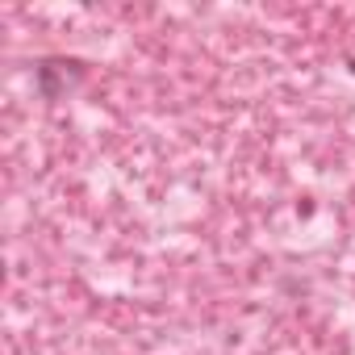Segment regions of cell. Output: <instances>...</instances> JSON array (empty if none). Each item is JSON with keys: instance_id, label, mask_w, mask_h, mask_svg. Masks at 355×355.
I'll use <instances>...</instances> for the list:
<instances>
[{"instance_id": "cell-1", "label": "cell", "mask_w": 355, "mask_h": 355, "mask_svg": "<svg viewBox=\"0 0 355 355\" xmlns=\"http://www.w3.org/2000/svg\"><path fill=\"white\" fill-rule=\"evenodd\" d=\"M80 80H84V63H80V59H42V63L34 67V84H38V92H42L46 101L67 96Z\"/></svg>"}, {"instance_id": "cell-2", "label": "cell", "mask_w": 355, "mask_h": 355, "mask_svg": "<svg viewBox=\"0 0 355 355\" xmlns=\"http://www.w3.org/2000/svg\"><path fill=\"white\" fill-rule=\"evenodd\" d=\"M351 71H355V59H351Z\"/></svg>"}]
</instances>
